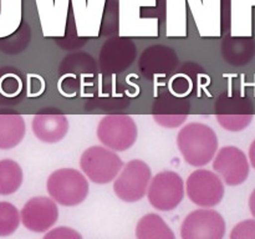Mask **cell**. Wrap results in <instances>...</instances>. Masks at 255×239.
<instances>
[{
	"label": "cell",
	"mask_w": 255,
	"mask_h": 239,
	"mask_svg": "<svg viewBox=\"0 0 255 239\" xmlns=\"http://www.w3.org/2000/svg\"><path fill=\"white\" fill-rule=\"evenodd\" d=\"M226 222L213 209H197L184 218L181 227L182 239H223Z\"/></svg>",
	"instance_id": "obj_9"
},
{
	"label": "cell",
	"mask_w": 255,
	"mask_h": 239,
	"mask_svg": "<svg viewBox=\"0 0 255 239\" xmlns=\"http://www.w3.org/2000/svg\"><path fill=\"white\" fill-rule=\"evenodd\" d=\"M189 106L178 95H168L154 104L153 119L158 124L168 128L178 127L186 121Z\"/></svg>",
	"instance_id": "obj_14"
},
{
	"label": "cell",
	"mask_w": 255,
	"mask_h": 239,
	"mask_svg": "<svg viewBox=\"0 0 255 239\" xmlns=\"http://www.w3.org/2000/svg\"><path fill=\"white\" fill-rule=\"evenodd\" d=\"M80 167L90 181L106 184L116 178L124 167V162L112 149L105 146H92L81 154Z\"/></svg>",
	"instance_id": "obj_3"
},
{
	"label": "cell",
	"mask_w": 255,
	"mask_h": 239,
	"mask_svg": "<svg viewBox=\"0 0 255 239\" xmlns=\"http://www.w3.org/2000/svg\"><path fill=\"white\" fill-rule=\"evenodd\" d=\"M187 196L194 204L212 208L221 203L224 197V183L221 177L209 169H196L189 174L186 183Z\"/></svg>",
	"instance_id": "obj_8"
},
{
	"label": "cell",
	"mask_w": 255,
	"mask_h": 239,
	"mask_svg": "<svg viewBox=\"0 0 255 239\" xmlns=\"http://www.w3.org/2000/svg\"><path fill=\"white\" fill-rule=\"evenodd\" d=\"M24 174L17 162L12 159L0 161V196L15 193L21 187Z\"/></svg>",
	"instance_id": "obj_19"
},
{
	"label": "cell",
	"mask_w": 255,
	"mask_h": 239,
	"mask_svg": "<svg viewBox=\"0 0 255 239\" xmlns=\"http://www.w3.org/2000/svg\"><path fill=\"white\" fill-rule=\"evenodd\" d=\"M31 128L37 139L46 143H56L67 134L69 121L64 115L41 114L34 116Z\"/></svg>",
	"instance_id": "obj_15"
},
{
	"label": "cell",
	"mask_w": 255,
	"mask_h": 239,
	"mask_svg": "<svg viewBox=\"0 0 255 239\" xmlns=\"http://www.w3.org/2000/svg\"><path fill=\"white\" fill-rule=\"evenodd\" d=\"M177 146L187 163L193 167H203L216 156L218 137L208 124L191 122L179 129Z\"/></svg>",
	"instance_id": "obj_1"
},
{
	"label": "cell",
	"mask_w": 255,
	"mask_h": 239,
	"mask_svg": "<svg viewBox=\"0 0 255 239\" xmlns=\"http://www.w3.org/2000/svg\"><path fill=\"white\" fill-rule=\"evenodd\" d=\"M46 189L56 203L65 207H74L86 199L89 194V182L77 169L60 168L49 176Z\"/></svg>",
	"instance_id": "obj_2"
},
{
	"label": "cell",
	"mask_w": 255,
	"mask_h": 239,
	"mask_svg": "<svg viewBox=\"0 0 255 239\" xmlns=\"http://www.w3.org/2000/svg\"><path fill=\"white\" fill-rule=\"evenodd\" d=\"M136 59V45L127 37H115L105 42L100 54V65L106 72L124 71Z\"/></svg>",
	"instance_id": "obj_12"
},
{
	"label": "cell",
	"mask_w": 255,
	"mask_h": 239,
	"mask_svg": "<svg viewBox=\"0 0 255 239\" xmlns=\"http://www.w3.org/2000/svg\"><path fill=\"white\" fill-rule=\"evenodd\" d=\"M42 239H82V236L69 227H57L47 232Z\"/></svg>",
	"instance_id": "obj_23"
},
{
	"label": "cell",
	"mask_w": 255,
	"mask_h": 239,
	"mask_svg": "<svg viewBox=\"0 0 255 239\" xmlns=\"http://www.w3.org/2000/svg\"><path fill=\"white\" fill-rule=\"evenodd\" d=\"M147 197L153 208L163 212L173 211L184 197L183 179L177 172H159L151 178Z\"/></svg>",
	"instance_id": "obj_6"
},
{
	"label": "cell",
	"mask_w": 255,
	"mask_h": 239,
	"mask_svg": "<svg viewBox=\"0 0 255 239\" xmlns=\"http://www.w3.org/2000/svg\"><path fill=\"white\" fill-rule=\"evenodd\" d=\"M249 209H251L252 216L255 218V189L252 192L251 197H249Z\"/></svg>",
	"instance_id": "obj_25"
},
{
	"label": "cell",
	"mask_w": 255,
	"mask_h": 239,
	"mask_svg": "<svg viewBox=\"0 0 255 239\" xmlns=\"http://www.w3.org/2000/svg\"><path fill=\"white\" fill-rule=\"evenodd\" d=\"M213 169L227 186H239L249 176V161L236 146L222 147L213 158Z\"/></svg>",
	"instance_id": "obj_10"
},
{
	"label": "cell",
	"mask_w": 255,
	"mask_h": 239,
	"mask_svg": "<svg viewBox=\"0 0 255 239\" xmlns=\"http://www.w3.org/2000/svg\"><path fill=\"white\" fill-rule=\"evenodd\" d=\"M137 136V124L128 115H107L97 126V137L101 143L115 152L131 148Z\"/></svg>",
	"instance_id": "obj_5"
},
{
	"label": "cell",
	"mask_w": 255,
	"mask_h": 239,
	"mask_svg": "<svg viewBox=\"0 0 255 239\" xmlns=\"http://www.w3.org/2000/svg\"><path fill=\"white\" fill-rule=\"evenodd\" d=\"M22 89L20 77L11 71H5L0 75V95L4 99H14Z\"/></svg>",
	"instance_id": "obj_21"
},
{
	"label": "cell",
	"mask_w": 255,
	"mask_h": 239,
	"mask_svg": "<svg viewBox=\"0 0 255 239\" xmlns=\"http://www.w3.org/2000/svg\"><path fill=\"white\" fill-rule=\"evenodd\" d=\"M231 239H255V219H247L237 224L232 229Z\"/></svg>",
	"instance_id": "obj_22"
},
{
	"label": "cell",
	"mask_w": 255,
	"mask_h": 239,
	"mask_svg": "<svg viewBox=\"0 0 255 239\" xmlns=\"http://www.w3.org/2000/svg\"><path fill=\"white\" fill-rule=\"evenodd\" d=\"M59 218L56 202L47 197H34L29 199L20 212V221L25 228L42 233L51 228Z\"/></svg>",
	"instance_id": "obj_11"
},
{
	"label": "cell",
	"mask_w": 255,
	"mask_h": 239,
	"mask_svg": "<svg viewBox=\"0 0 255 239\" xmlns=\"http://www.w3.org/2000/svg\"><path fill=\"white\" fill-rule=\"evenodd\" d=\"M20 224V213L14 204L0 202V237L11 236Z\"/></svg>",
	"instance_id": "obj_20"
},
{
	"label": "cell",
	"mask_w": 255,
	"mask_h": 239,
	"mask_svg": "<svg viewBox=\"0 0 255 239\" xmlns=\"http://www.w3.org/2000/svg\"><path fill=\"white\" fill-rule=\"evenodd\" d=\"M222 55L228 64L244 66L253 60L255 41L251 36H231L222 44Z\"/></svg>",
	"instance_id": "obj_16"
},
{
	"label": "cell",
	"mask_w": 255,
	"mask_h": 239,
	"mask_svg": "<svg viewBox=\"0 0 255 239\" xmlns=\"http://www.w3.org/2000/svg\"><path fill=\"white\" fill-rule=\"evenodd\" d=\"M137 239H176L173 231L156 213H148L142 217L136 226Z\"/></svg>",
	"instance_id": "obj_18"
},
{
	"label": "cell",
	"mask_w": 255,
	"mask_h": 239,
	"mask_svg": "<svg viewBox=\"0 0 255 239\" xmlns=\"http://www.w3.org/2000/svg\"><path fill=\"white\" fill-rule=\"evenodd\" d=\"M178 56L173 49L164 45H153L144 50L139 59V69L144 75H166L174 69Z\"/></svg>",
	"instance_id": "obj_13"
},
{
	"label": "cell",
	"mask_w": 255,
	"mask_h": 239,
	"mask_svg": "<svg viewBox=\"0 0 255 239\" xmlns=\"http://www.w3.org/2000/svg\"><path fill=\"white\" fill-rule=\"evenodd\" d=\"M249 161H251L252 166L255 169V139L252 142L251 147H249Z\"/></svg>",
	"instance_id": "obj_24"
},
{
	"label": "cell",
	"mask_w": 255,
	"mask_h": 239,
	"mask_svg": "<svg viewBox=\"0 0 255 239\" xmlns=\"http://www.w3.org/2000/svg\"><path fill=\"white\" fill-rule=\"evenodd\" d=\"M216 117L223 128L232 132L243 131L254 117L251 100L241 94H224L216 104Z\"/></svg>",
	"instance_id": "obj_7"
},
{
	"label": "cell",
	"mask_w": 255,
	"mask_h": 239,
	"mask_svg": "<svg viewBox=\"0 0 255 239\" xmlns=\"http://www.w3.org/2000/svg\"><path fill=\"white\" fill-rule=\"evenodd\" d=\"M151 178L148 164L142 159H132L122 167L114 179V192L124 202H138L146 196Z\"/></svg>",
	"instance_id": "obj_4"
},
{
	"label": "cell",
	"mask_w": 255,
	"mask_h": 239,
	"mask_svg": "<svg viewBox=\"0 0 255 239\" xmlns=\"http://www.w3.org/2000/svg\"><path fill=\"white\" fill-rule=\"evenodd\" d=\"M26 126L22 116L16 114H0V149H10L22 141Z\"/></svg>",
	"instance_id": "obj_17"
}]
</instances>
